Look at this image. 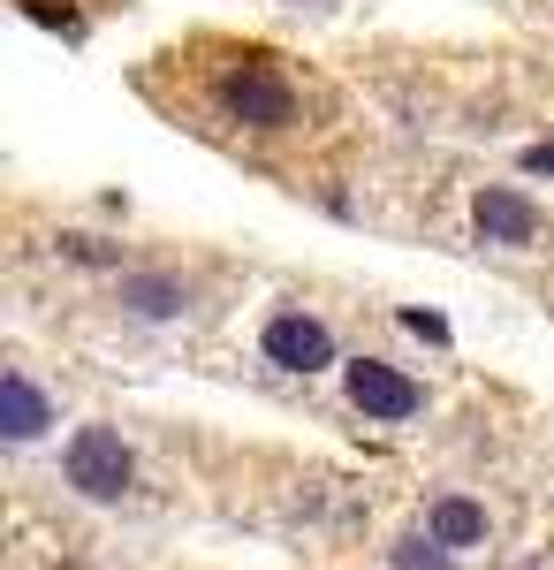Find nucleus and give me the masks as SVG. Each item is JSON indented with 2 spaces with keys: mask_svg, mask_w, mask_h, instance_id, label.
Segmentation results:
<instances>
[{
  "mask_svg": "<svg viewBox=\"0 0 554 570\" xmlns=\"http://www.w3.org/2000/svg\"><path fill=\"white\" fill-rule=\"evenodd\" d=\"M61 472H69V487H77L85 502H122L129 480H137V456H129V441L115 434V426H77Z\"/></svg>",
  "mask_w": 554,
  "mask_h": 570,
  "instance_id": "f257e3e1",
  "label": "nucleus"
},
{
  "mask_svg": "<svg viewBox=\"0 0 554 570\" xmlns=\"http://www.w3.org/2000/svg\"><path fill=\"white\" fill-rule=\"evenodd\" d=\"M220 107H228L236 122H251V130H289V122H297V91L274 77L266 53H244V69H228Z\"/></svg>",
  "mask_w": 554,
  "mask_h": 570,
  "instance_id": "f03ea898",
  "label": "nucleus"
},
{
  "mask_svg": "<svg viewBox=\"0 0 554 570\" xmlns=\"http://www.w3.org/2000/svg\"><path fill=\"white\" fill-rule=\"evenodd\" d=\"M349 403H357L365 419H387V426H395V419H418V411H426V389H418L410 373H395L387 357H357V365H349Z\"/></svg>",
  "mask_w": 554,
  "mask_h": 570,
  "instance_id": "7ed1b4c3",
  "label": "nucleus"
},
{
  "mask_svg": "<svg viewBox=\"0 0 554 570\" xmlns=\"http://www.w3.org/2000/svg\"><path fill=\"white\" fill-rule=\"evenodd\" d=\"M266 357H274L281 373H319V365H335V335H327V320H311V312H274V320H266Z\"/></svg>",
  "mask_w": 554,
  "mask_h": 570,
  "instance_id": "20e7f679",
  "label": "nucleus"
},
{
  "mask_svg": "<svg viewBox=\"0 0 554 570\" xmlns=\"http://www.w3.org/2000/svg\"><path fill=\"white\" fill-rule=\"evenodd\" d=\"M471 214H478V236H486V244H510V252L540 244V206L516 198V190H478Z\"/></svg>",
  "mask_w": 554,
  "mask_h": 570,
  "instance_id": "39448f33",
  "label": "nucleus"
},
{
  "mask_svg": "<svg viewBox=\"0 0 554 570\" xmlns=\"http://www.w3.org/2000/svg\"><path fill=\"white\" fill-rule=\"evenodd\" d=\"M0 426H8V441H39L46 426H53V403L39 395V381L23 373V365H8V381H0Z\"/></svg>",
  "mask_w": 554,
  "mask_h": 570,
  "instance_id": "423d86ee",
  "label": "nucleus"
},
{
  "mask_svg": "<svg viewBox=\"0 0 554 570\" xmlns=\"http://www.w3.org/2000/svg\"><path fill=\"white\" fill-rule=\"evenodd\" d=\"M426 532L441 548H486V510H478L471 494H441L426 510Z\"/></svg>",
  "mask_w": 554,
  "mask_h": 570,
  "instance_id": "0eeeda50",
  "label": "nucleus"
},
{
  "mask_svg": "<svg viewBox=\"0 0 554 570\" xmlns=\"http://www.w3.org/2000/svg\"><path fill=\"white\" fill-rule=\"evenodd\" d=\"M122 305L145 312V320H175V312L190 305V289L175 274H122Z\"/></svg>",
  "mask_w": 554,
  "mask_h": 570,
  "instance_id": "6e6552de",
  "label": "nucleus"
},
{
  "mask_svg": "<svg viewBox=\"0 0 554 570\" xmlns=\"http://www.w3.org/2000/svg\"><path fill=\"white\" fill-rule=\"evenodd\" d=\"M448 563H456V548H441L433 532H403L387 548V570H448Z\"/></svg>",
  "mask_w": 554,
  "mask_h": 570,
  "instance_id": "1a4fd4ad",
  "label": "nucleus"
},
{
  "mask_svg": "<svg viewBox=\"0 0 554 570\" xmlns=\"http://www.w3.org/2000/svg\"><path fill=\"white\" fill-rule=\"evenodd\" d=\"M23 8H31V16H39V23H61V31H69V39H77V31H85V23H77V16H69V8H53V0H23Z\"/></svg>",
  "mask_w": 554,
  "mask_h": 570,
  "instance_id": "9d476101",
  "label": "nucleus"
},
{
  "mask_svg": "<svg viewBox=\"0 0 554 570\" xmlns=\"http://www.w3.org/2000/svg\"><path fill=\"white\" fill-rule=\"evenodd\" d=\"M61 252H69V259H91V266L115 259V252H107V244H91V236H61Z\"/></svg>",
  "mask_w": 554,
  "mask_h": 570,
  "instance_id": "9b49d317",
  "label": "nucleus"
},
{
  "mask_svg": "<svg viewBox=\"0 0 554 570\" xmlns=\"http://www.w3.org/2000/svg\"><path fill=\"white\" fill-rule=\"evenodd\" d=\"M524 168H547V176H554V145H532V153H524Z\"/></svg>",
  "mask_w": 554,
  "mask_h": 570,
  "instance_id": "f8f14e48",
  "label": "nucleus"
}]
</instances>
